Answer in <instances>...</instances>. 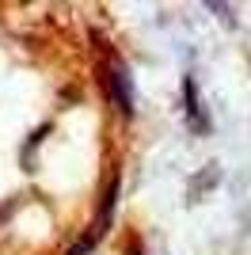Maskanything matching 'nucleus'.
I'll return each mask as SVG.
<instances>
[{"label":"nucleus","instance_id":"nucleus-4","mask_svg":"<svg viewBox=\"0 0 251 255\" xmlns=\"http://www.w3.org/2000/svg\"><path fill=\"white\" fill-rule=\"evenodd\" d=\"M209 11H213V15H225V19H232V8H225V4H209Z\"/></svg>","mask_w":251,"mask_h":255},{"label":"nucleus","instance_id":"nucleus-2","mask_svg":"<svg viewBox=\"0 0 251 255\" xmlns=\"http://www.w3.org/2000/svg\"><path fill=\"white\" fill-rule=\"evenodd\" d=\"M217 175H221V168H217V164H206V168H202L198 175L190 179V183H194V187H190V191H187V198H190V202H198L202 194H206L209 187H213V183H206V179H217Z\"/></svg>","mask_w":251,"mask_h":255},{"label":"nucleus","instance_id":"nucleus-1","mask_svg":"<svg viewBox=\"0 0 251 255\" xmlns=\"http://www.w3.org/2000/svg\"><path fill=\"white\" fill-rule=\"evenodd\" d=\"M111 88H115V99L126 107V111H133V80H129V69L115 65L111 69Z\"/></svg>","mask_w":251,"mask_h":255},{"label":"nucleus","instance_id":"nucleus-3","mask_svg":"<svg viewBox=\"0 0 251 255\" xmlns=\"http://www.w3.org/2000/svg\"><path fill=\"white\" fill-rule=\"evenodd\" d=\"M115 198H118V175H111V183H107V198H103V225L111 221V213H115Z\"/></svg>","mask_w":251,"mask_h":255}]
</instances>
